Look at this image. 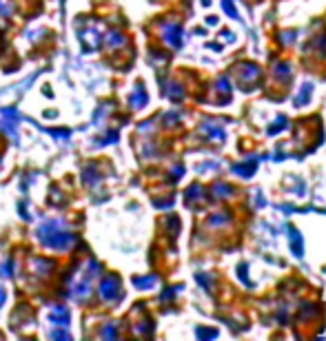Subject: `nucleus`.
Here are the masks:
<instances>
[{
    "label": "nucleus",
    "instance_id": "nucleus-1",
    "mask_svg": "<svg viewBox=\"0 0 326 341\" xmlns=\"http://www.w3.org/2000/svg\"><path fill=\"white\" fill-rule=\"evenodd\" d=\"M2 299H5V295H2V292H0V301H2Z\"/></svg>",
    "mask_w": 326,
    "mask_h": 341
}]
</instances>
